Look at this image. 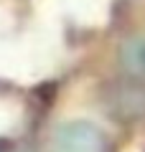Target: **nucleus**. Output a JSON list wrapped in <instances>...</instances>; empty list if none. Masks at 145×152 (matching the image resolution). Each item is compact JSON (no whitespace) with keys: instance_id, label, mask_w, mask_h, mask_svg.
Instances as JSON below:
<instances>
[{"instance_id":"f257e3e1","label":"nucleus","mask_w":145,"mask_h":152,"mask_svg":"<svg viewBox=\"0 0 145 152\" xmlns=\"http://www.w3.org/2000/svg\"><path fill=\"white\" fill-rule=\"evenodd\" d=\"M48 152H107V137L89 122H66L54 132Z\"/></svg>"},{"instance_id":"f03ea898","label":"nucleus","mask_w":145,"mask_h":152,"mask_svg":"<svg viewBox=\"0 0 145 152\" xmlns=\"http://www.w3.org/2000/svg\"><path fill=\"white\" fill-rule=\"evenodd\" d=\"M104 102H107V109L122 122L145 119V81L125 76L122 81L107 89Z\"/></svg>"},{"instance_id":"7ed1b4c3","label":"nucleus","mask_w":145,"mask_h":152,"mask_svg":"<svg viewBox=\"0 0 145 152\" xmlns=\"http://www.w3.org/2000/svg\"><path fill=\"white\" fill-rule=\"evenodd\" d=\"M117 61L125 76L145 81V36H130L117 51Z\"/></svg>"}]
</instances>
